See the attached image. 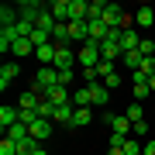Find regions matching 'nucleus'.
I'll list each match as a JSON object with an SVG mask.
<instances>
[{
    "label": "nucleus",
    "mask_w": 155,
    "mask_h": 155,
    "mask_svg": "<svg viewBox=\"0 0 155 155\" xmlns=\"http://www.w3.org/2000/svg\"><path fill=\"white\" fill-rule=\"evenodd\" d=\"M76 62L83 69H97L100 66V45H83V48L76 52Z\"/></svg>",
    "instance_id": "1"
},
{
    "label": "nucleus",
    "mask_w": 155,
    "mask_h": 155,
    "mask_svg": "<svg viewBox=\"0 0 155 155\" xmlns=\"http://www.w3.org/2000/svg\"><path fill=\"white\" fill-rule=\"evenodd\" d=\"M104 121L110 124V131H114V134H124V138L131 134V121H127L124 114H110V110H107V114H104Z\"/></svg>",
    "instance_id": "2"
},
{
    "label": "nucleus",
    "mask_w": 155,
    "mask_h": 155,
    "mask_svg": "<svg viewBox=\"0 0 155 155\" xmlns=\"http://www.w3.org/2000/svg\"><path fill=\"white\" fill-rule=\"evenodd\" d=\"M45 100H48V104H55V107H66V104H72V93H69V86H52L48 93H45Z\"/></svg>",
    "instance_id": "3"
},
{
    "label": "nucleus",
    "mask_w": 155,
    "mask_h": 155,
    "mask_svg": "<svg viewBox=\"0 0 155 155\" xmlns=\"http://www.w3.org/2000/svg\"><path fill=\"white\" fill-rule=\"evenodd\" d=\"M138 45H141L138 28H124V31H121V48H124V52H138Z\"/></svg>",
    "instance_id": "4"
},
{
    "label": "nucleus",
    "mask_w": 155,
    "mask_h": 155,
    "mask_svg": "<svg viewBox=\"0 0 155 155\" xmlns=\"http://www.w3.org/2000/svg\"><path fill=\"white\" fill-rule=\"evenodd\" d=\"M55 52H59V45H41V48H35V59H38V66H55Z\"/></svg>",
    "instance_id": "5"
},
{
    "label": "nucleus",
    "mask_w": 155,
    "mask_h": 155,
    "mask_svg": "<svg viewBox=\"0 0 155 155\" xmlns=\"http://www.w3.org/2000/svg\"><path fill=\"white\" fill-rule=\"evenodd\" d=\"M90 97H93V107H107L110 104V90L104 83H90Z\"/></svg>",
    "instance_id": "6"
},
{
    "label": "nucleus",
    "mask_w": 155,
    "mask_h": 155,
    "mask_svg": "<svg viewBox=\"0 0 155 155\" xmlns=\"http://www.w3.org/2000/svg\"><path fill=\"white\" fill-rule=\"evenodd\" d=\"M72 66H76V52H72L69 45H66V48H59V52H55V69L62 72V69H72Z\"/></svg>",
    "instance_id": "7"
},
{
    "label": "nucleus",
    "mask_w": 155,
    "mask_h": 155,
    "mask_svg": "<svg viewBox=\"0 0 155 155\" xmlns=\"http://www.w3.org/2000/svg\"><path fill=\"white\" fill-rule=\"evenodd\" d=\"M86 17H90L86 0H69V21H86Z\"/></svg>",
    "instance_id": "8"
},
{
    "label": "nucleus",
    "mask_w": 155,
    "mask_h": 155,
    "mask_svg": "<svg viewBox=\"0 0 155 155\" xmlns=\"http://www.w3.org/2000/svg\"><path fill=\"white\" fill-rule=\"evenodd\" d=\"M17 121H21V110H17V107H11V104L0 107V124H4V131H7V127H14Z\"/></svg>",
    "instance_id": "9"
},
{
    "label": "nucleus",
    "mask_w": 155,
    "mask_h": 155,
    "mask_svg": "<svg viewBox=\"0 0 155 155\" xmlns=\"http://www.w3.org/2000/svg\"><path fill=\"white\" fill-rule=\"evenodd\" d=\"M152 24H155V11H152V4H145L141 11L134 14V28H145V31H148Z\"/></svg>",
    "instance_id": "10"
},
{
    "label": "nucleus",
    "mask_w": 155,
    "mask_h": 155,
    "mask_svg": "<svg viewBox=\"0 0 155 155\" xmlns=\"http://www.w3.org/2000/svg\"><path fill=\"white\" fill-rule=\"evenodd\" d=\"M31 138L35 141H48L52 138V121H41V117H38V121L31 124Z\"/></svg>",
    "instance_id": "11"
},
{
    "label": "nucleus",
    "mask_w": 155,
    "mask_h": 155,
    "mask_svg": "<svg viewBox=\"0 0 155 155\" xmlns=\"http://www.w3.org/2000/svg\"><path fill=\"white\" fill-rule=\"evenodd\" d=\"M72 117H76V107H72V104L55 107V117H52V124H66V127H72Z\"/></svg>",
    "instance_id": "12"
},
{
    "label": "nucleus",
    "mask_w": 155,
    "mask_h": 155,
    "mask_svg": "<svg viewBox=\"0 0 155 155\" xmlns=\"http://www.w3.org/2000/svg\"><path fill=\"white\" fill-rule=\"evenodd\" d=\"M17 21H21V14H17V7H0V28H17Z\"/></svg>",
    "instance_id": "13"
},
{
    "label": "nucleus",
    "mask_w": 155,
    "mask_h": 155,
    "mask_svg": "<svg viewBox=\"0 0 155 155\" xmlns=\"http://www.w3.org/2000/svg\"><path fill=\"white\" fill-rule=\"evenodd\" d=\"M4 134H7V138H11V141H17V145H21V141H28V138H31V127H28V124H21V121H17L14 127H7V131H4Z\"/></svg>",
    "instance_id": "14"
},
{
    "label": "nucleus",
    "mask_w": 155,
    "mask_h": 155,
    "mask_svg": "<svg viewBox=\"0 0 155 155\" xmlns=\"http://www.w3.org/2000/svg\"><path fill=\"white\" fill-rule=\"evenodd\" d=\"M48 11L59 24H69V0H55V4H48Z\"/></svg>",
    "instance_id": "15"
},
{
    "label": "nucleus",
    "mask_w": 155,
    "mask_h": 155,
    "mask_svg": "<svg viewBox=\"0 0 155 155\" xmlns=\"http://www.w3.org/2000/svg\"><path fill=\"white\" fill-rule=\"evenodd\" d=\"M31 52H35V41H31V38H17L14 48H11V55H14V59H24V55H31Z\"/></svg>",
    "instance_id": "16"
},
{
    "label": "nucleus",
    "mask_w": 155,
    "mask_h": 155,
    "mask_svg": "<svg viewBox=\"0 0 155 155\" xmlns=\"http://www.w3.org/2000/svg\"><path fill=\"white\" fill-rule=\"evenodd\" d=\"M14 79H17V62H7V66L0 69V90H7Z\"/></svg>",
    "instance_id": "17"
},
{
    "label": "nucleus",
    "mask_w": 155,
    "mask_h": 155,
    "mask_svg": "<svg viewBox=\"0 0 155 155\" xmlns=\"http://www.w3.org/2000/svg\"><path fill=\"white\" fill-rule=\"evenodd\" d=\"M72 107H93V97H90V86H79L76 93H72Z\"/></svg>",
    "instance_id": "18"
},
{
    "label": "nucleus",
    "mask_w": 155,
    "mask_h": 155,
    "mask_svg": "<svg viewBox=\"0 0 155 155\" xmlns=\"http://www.w3.org/2000/svg\"><path fill=\"white\" fill-rule=\"evenodd\" d=\"M124 117L131 124H138V121H145V107L138 104V100H131V104H127V110H124Z\"/></svg>",
    "instance_id": "19"
},
{
    "label": "nucleus",
    "mask_w": 155,
    "mask_h": 155,
    "mask_svg": "<svg viewBox=\"0 0 155 155\" xmlns=\"http://www.w3.org/2000/svg\"><path fill=\"white\" fill-rule=\"evenodd\" d=\"M121 62H124V66H131V72H138L141 69V52H124V55H121Z\"/></svg>",
    "instance_id": "20"
},
{
    "label": "nucleus",
    "mask_w": 155,
    "mask_h": 155,
    "mask_svg": "<svg viewBox=\"0 0 155 155\" xmlns=\"http://www.w3.org/2000/svg\"><path fill=\"white\" fill-rule=\"evenodd\" d=\"M90 121H93V110H90V107H79L76 117H72V127H83V124H90Z\"/></svg>",
    "instance_id": "21"
},
{
    "label": "nucleus",
    "mask_w": 155,
    "mask_h": 155,
    "mask_svg": "<svg viewBox=\"0 0 155 155\" xmlns=\"http://www.w3.org/2000/svg\"><path fill=\"white\" fill-rule=\"evenodd\" d=\"M31 41H35V48H41V45H48V41H52V35H48V31H41V28H35Z\"/></svg>",
    "instance_id": "22"
},
{
    "label": "nucleus",
    "mask_w": 155,
    "mask_h": 155,
    "mask_svg": "<svg viewBox=\"0 0 155 155\" xmlns=\"http://www.w3.org/2000/svg\"><path fill=\"white\" fill-rule=\"evenodd\" d=\"M138 52H141V59H152V55H155V41H152V38H141Z\"/></svg>",
    "instance_id": "23"
},
{
    "label": "nucleus",
    "mask_w": 155,
    "mask_h": 155,
    "mask_svg": "<svg viewBox=\"0 0 155 155\" xmlns=\"http://www.w3.org/2000/svg\"><path fill=\"white\" fill-rule=\"evenodd\" d=\"M145 134H148V121H138V124H131V138H145Z\"/></svg>",
    "instance_id": "24"
},
{
    "label": "nucleus",
    "mask_w": 155,
    "mask_h": 155,
    "mask_svg": "<svg viewBox=\"0 0 155 155\" xmlns=\"http://www.w3.org/2000/svg\"><path fill=\"white\" fill-rule=\"evenodd\" d=\"M0 155H17V141H11L4 134V141H0Z\"/></svg>",
    "instance_id": "25"
},
{
    "label": "nucleus",
    "mask_w": 155,
    "mask_h": 155,
    "mask_svg": "<svg viewBox=\"0 0 155 155\" xmlns=\"http://www.w3.org/2000/svg\"><path fill=\"white\" fill-rule=\"evenodd\" d=\"M97 72H100V79H104V76H110V72H117V62H100V66H97Z\"/></svg>",
    "instance_id": "26"
},
{
    "label": "nucleus",
    "mask_w": 155,
    "mask_h": 155,
    "mask_svg": "<svg viewBox=\"0 0 155 155\" xmlns=\"http://www.w3.org/2000/svg\"><path fill=\"white\" fill-rule=\"evenodd\" d=\"M100 83H104V86H107V90H110V93H114V90L121 86V76H117V72H110V76H104V79H100Z\"/></svg>",
    "instance_id": "27"
},
{
    "label": "nucleus",
    "mask_w": 155,
    "mask_h": 155,
    "mask_svg": "<svg viewBox=\"0 0 155 155\" xmlns=\"http://www.w3.org/2000/svg\"><path fill=\"white\" fill-rule=\"evenodd\" d=\"M72 79H76V72H72V69H62V72H59V83H62V86H69Z\"/></svg>",
    "instance_id": "28"
},
{
    "label": "nucleus",
    "mask_w": 155,
    "mask_h": 155,
    "mask_svg": "<svg viewBox=\"0 0 155 155\" xmlns=\"http://www.w3.org/2000/svg\"><path fill=\"white\" fill-rule=\"evenodd\" d=\"M145 155H155V141H145V148H141Z\"/></svg>",
    "instance_id": "29"
},
{
    "label": "nucleus",
    "mask_w": 155,
    "mask_h": 155,
    "mask_svg": "<svg viewBox=\"0 0 155 155\" xmlns=\"http://www.w3.org/2000/svg\"><path fill=\"white\" fill-rule=\"evenodd\" d=\"M107 155H124V148H107Z\"/></svg>",
    "instance_id": "30"
},
{
    "label": "nucleus",
    "mask_w": 155,
    "mask_h": 155,
    "mask_svg": "<svg viewBox=\"0 0 155 155\" xmlns=\"http://www.w3.org/2000/svg\"><path fill=\"white\" fill-rule=\"evenodd\" d=\"M31 155H48V152H45V148H41V145H38V148H35V152H31Z\"/></svg>",
    "instance_id": "31"
},
{
    "label": "nucleus",
    "mask_w": 155,
    "mask_h": 155,
    "mask_svg": "<svg viewBox=\"0 0 155 155\" xmlns=\"http://www.w3.org/2000/svg\"><path fill=\"white\" fill-rule=\"evenodd\" d=\"M148 90H152V93H155V76H152V79H148Z\"/></svg>",
    "instance_id": "32"
}]
</instances>
